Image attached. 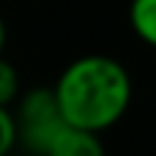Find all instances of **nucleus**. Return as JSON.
Returning <instances> with one entry per match:
<instances>
[{
    "mask_svg": "<svg viewBox=\"0 0 156 156\" xmlns=\"http://www.w3.org/2000/svg\"><path fill=\"white\" fill-rule=\"evenodd\" d=\"M16 148V123L8 107H0V156L11 154Z\"/></svg>",
    "mask_w": 156,
    "mask_h": 156,
    "instance_id": "obj_6",
    "label": "nucleus"
},
{
    "mask_svg": "<svg viewBox=\"0 0 156 156\" xmlns=\"http://www.w3.org/2000/svg\"><path fill=\"white\" fill-rule=\"evenodd\" d=\"M19 99V74L0 55V107H11Z\"/></svg>",
    "mask_w": 156,
    "mask_h": 156,
    "instance_id": "obj_5",
    "label": "nucleus"
},
{
    "mask_svg": "<svg viewBox=\"0 0 156 156\" xmlns=\"http://www.w3.org/2000/svg\"><path fill=\"white\" fill-rule=\"evenodd\" d=\"M129 25L143 44L156 49V0H132L129 3Z\"/></svg>",
    "mask_w": 156,
    "mask_h": 156,
    "instance_id": "obj_4",
    "label": "nucleus"
},
{
    "mask_svg": "<svg viewBox=\"0 0 156 156\" xmlns=\"http://www.w3.org/2000/svg\"><path fill=\"white\" fill-rule=\"evenodd\" d=\"M44 156H107V151H104V143L99 134L74 129V126H63Z\"/></svg>",
    "mask_w": 156,
    "mask_h": 156,
    "instance_id": "obj_3",
    "label": "nucleus"
},
{
    "mask_svg": "<svg viewBox=\"0 0 156 156\" xmlns=\"http://www.w3.org/2000/svg\"><path fill=\"white\" fill-rule=\"evenodd\" d=\"M3 47H5V22L0 16V55H3Z\"/></svg>",
    "mask_w": 156,
    "mask_h": 156,
    "instance_id": "obj_7",
    "label": "nucleus"
},
{
    "mask_svg": "<svg viewBox=\"0 0 156 156\" xmlns=\"http://www.w3.org/2000/svg\"><path fill=\"white\" fill-rule=\"evenodd\" d=\"M5 156H22V154H16V151H11V154H5Z\"/></svg>",
    "mask_w": 156,
    "mask_h": 156,
    "instance_id": "obj_8",
    "label": "nucleus"
},
{
    "mask_svg": "<svg viewBox=\"0 0 156 156\" xmlns=\"http://www.w3.org/2000/svg\"><path fill=\"white\" fill-rule=\"evenodd\" d=\"M66 126L101 134L112 129L132 104V77L110 55H82L71 60L52 85Z\"/></svg>",
    "mask_w": 156,
    "mask_h": 156,
    "instance_id": "obj_1",
    "label": "nucleus"
},
{
    "mask_svg": "<svg viewBox=\"0 0 156 156\" xmlns=\"http://www.w3.org/2000/svg\"><path fill=\"white\" fill-rule=\"evenodd\" d=\"M11 112L16 123V145H22L27 156H44L66 126L52 88H30L16 99V110Z\"/></svg>",
    "mask_w": 156,
    "mask_h": 156,
    "instance_id": "obj_2",
    "label": "nucleus"
}]
</instances>
